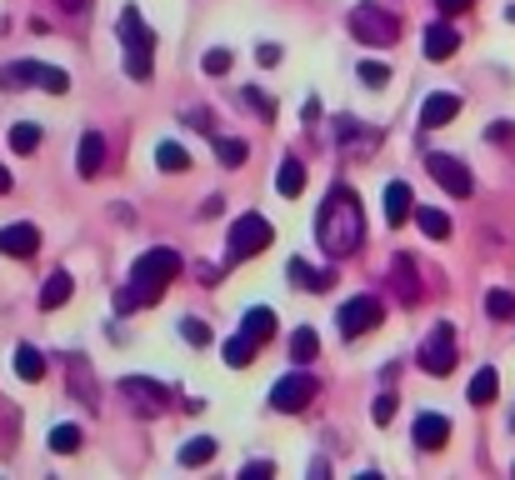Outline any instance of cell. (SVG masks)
<instances>
[{
    "instance_id": "cell-1",
    "label": "cell",
    "mask_w": 515,
    "mask_h": 480,
    "mask_svg": "<svg viewBox=\"0 0 515 480\" xmlns=\"http://www.w3.org/2000/svg\"><path fill=\"white\" fill-rule=\"evenodd\" d=\"M315 240H320V251L336 255V261H345V255H355L365 245V211H361L351 186H336L326 195V205L315 215Z\"/></svg>"
},
{
    "instance_id": "cell-2",
    "label": "cell",
    "mask_w": 515,
    "mask_h": 480,
    "mask_svg": "<svg viewBox=\"0 0 515 480\" xmlns=\"http://www.w3.org/2000/svg\"><path fill=\"white\" fill-rule=\"evenodd\" d=\"M180 276V255L176 251H165V245H155V251L136 255V266H130V280H126V291L115 295V310H145V305H155L165 295V286Z\"/></svg>"
},
{
    "instance_id": "cell-3",
    "label": "cell",
    "mask_w": 515,
    "mask_h": 480,
    "mask_svg": "<svg viewBox=\"0 0 515 480\" xmlns=\"http://www.w3.org/2000/svg\"><path fill=\"white\" fill-rule=\"evenodd\" d=\"M120 46H126V76L130 80H151V70H155V30L140 21L136 5L120 11Z\"/></svg>"
},
{
    "instance_id": "cell-4",
    "label": "cell",
    "mask_w": 515,
    "mask_h": 480,
    "mask_svg": "<svg viewBox=\"0 0 515 480\" xmlns=\"http://www.w3.org/2000/svg\"><path fill=\"white\" fill-rule=\"evenodd\" d=\"M0 86L5 90H26V86H46L51 95H65L71 90V76L61 65H40V61H11L0 65Z\"/></svg>"
},
{
    "instance_id": "cell-5",
    "label": "cell",
    "mask_w": 515,
    "mask_h": 480,
    "mask_svg": "<svg viewBox=\"0 0 515 480\" xmlns=\"http://www.w3.org/2000/svg\"><path fill=\"white\" fill-rule=\"evenodd\" d=\"M276 240V230H270V220L265 215H240L236 226H230V245H226V266H240V261H251V255H261L265 245Z\"/></svg>"
},
{
    "instance_id": "cell-6",
    "label": "cell",
    "mask_w": 515,
    "mask_h": 480,
    "mask_svg": "<svg viewBox=\"0 0 515 480\" xmlns=\"http://www.w3.org/2000/svg\"><path fill=\"white\" fill-rule=\"evenodd\" d=\"M351 30L365 46H395V40H401V21L390 11H380V5H370V0L351 11Z\"/></svg>"
},
{
    "instance_id": "cell-7",
    "label": "cell",
    "mask_w": 515,
    "mask_h": 480,
    "mask_svg": "<svg viewBox=\"0 0 515 480\" xmlns=\"http://www.w3.org/2000/svg\"><path fill=\"white\" fill-rule=\"evenodd\" d=\"M315 395H320V380L305 376V370H295V376H280L276 385H270V405H276L280 416H301Z\"/></svg>"
},
{
    "instance_id": "cell-8",
    "label": "cell",
    "mask_w": 515,
    "mask_h": 480,
    "mask_svg": "<svg viewBox=\"0 0 515 480\" xmlns=\"http://www.w3.org/2000/svg\"><path fill=\"white\" fill-rule=\"evenodd\" d=\"M336 320H340V335L355 341V335H365V330H376L386 320V305H380V295H355V301L340 305Z\"/></svg>"
},
{
    "instance_id": "cell-9",
    "label": "cell",
    "mask_w": 515,
    "mask_h": 480,
    "mask_svg": "<svg viewBox=\"0 0 515 480\" xmlns=\"http://www.w3.org/2000/svg\"><path fill=\"white\" fill-rule=\"evenodd\" d=\"M426 170H430V176H436V186L445 190V195H455V201H465V195L476 190V180H470V170H465V161H455V155H445V151L426 155Z\"/></svg>"
},
{
    "instance_id": "cell-10",
    "label": "cell",
    "mask_w": 515,
    "mask_h": 480,
    "mask_svg": "<svg viewBox=\"0 0 515 480\" xmlns=\"http://www.w3.org/2000/svg\"><path fill=\"white\" fill-rule=\"evenodd\" d=\"M420 370H426V376H451L455 370V330L451 326L430 330V341L420 345Z\"/></svg>"
},
{
    "instance_id": "cell-11",
    "label": "cell",
    "mask_w": 515,
    "mask_h": 480,
    "mask_svg": "<svg viewBox=\"0 0 515 480\" xmlns=\"http://www.w3.org/2000/svg\"><path fill=\"white\" fill-rule=\"evenodd\" d=\"M120 395L136 405L140 416H161L165 401H170V391H165L161 380H151V376H126V380H120Z\"/></svg>"
},
{
    "instance_id": "cell-12",
    "label": "cell",
    "mask_w": 515,
    "mask_h": 480,
    "mask_svg": "<svg viewBox=\"0 0 515 480\" xmlns=\"http://www.w3.org/2000/svg\"><path fill=\"white\" fill-rule=\"evenodd\" d=\"M455 115H461V95H451V90H436V95H426V105H420V126H426V130H440V126H451Z\"/></svg>"
},
{
    "instance_id": "cell-13",
    "label": "cell",
    "mask_w": 515,
    "mask_h": 480,
    "mask_svg": "<svg viewBox=\"0 0 515 480\" xmlns=\"http://www.w3.org/2000/svg\"><path fill=\"white\" fill-rule=\"evenodd\" d=\"M415 445H420V451H440V445L451 441V420L445 416H436V410H426V416H415Z\"/></svg>"
},
{
    "instance_id": "cell-14",
    "label": "cell",
    "mask_w": 515,
    "mask_h": 480,
    "mask_svg": "<svg viewBox=\"0 0 515 480\" xmlns=\"http://www.w3.org/2000/svg\"><path fill=\"white\" fill-rule=\"evenodd\" d=\"M411 215H415V190L405 186V180H390V186H386V220L401 230Z\"/></svg>"
},
{
    "instance_id": "cell-15",
    "label": "cell",
    "mask_w": 515,
    "mask_h": 480,
    "mask_svg": "<svg viewBox=\"0 0 515 480\" xmlns=\"http://www.w3.org/2000/svg\"><path fill=\"white\" fill-rule=\"evenodd\" d=\"M390 291L401 295L405 305L420 301V280H415V261H411V255H395V261H390Z\"/></svg>"
},
{
    "instance_id": "cell-16",
    "label": "cell",
    "mask_w": 515,
    "mask_h": 480,
    "mask_svg": "<svg viewBox=\"0 0 515 480\" xmlns=\"http://www.w3.org/2000/svg\"><path fill=\"white\" fill-rule=\"evenodd\" d=\"M36 245H40V230L36 226H5V230H0V251L15 255V261H30Z\"/></svg>"
},
{
    "instance_id": "cell-17",
    "label": "cell",
    "mask_w": 515,
    "mask_h": 480,
    "mask_svg": "<svg viewBox=\"0 0 515 480\" xmlns=\"http://www.w3.org/2000/svg\"><path fill=\"white\" fill-rule=\"evenodd\" d=\"M101 165H105V136L90 130V136H80V145H76V170L90 180V176H101Z\"/></svg>"
},
{
    "instance_id": "cell-18",
    "label": "cell",
    "mask_w": 515,
    "mask_h": 480,
    "mask_svg": "<svg viewBox=\"0 0 515 480\" xmlns=\"http://www.w3.org/2000/svg\"><path fill=\"white\" fill-rule=\"evenodd\" d=\"M276 190L286 195V201H295V195L305 190V165L295 161V155H286V161H280V170H276Z\"/></svg>"
},
{
    "instance_id": "cell-19",
    "label": "cell",
    "mask_w": 515,
    "mask_h": 480,
    "mask_svg": "<svg viewBox=\"0 0 515 480\" xmlns=\"http://www.w3.org/2000/svg\"><path fill=\"white\" fill-rule=\"evenodd\" d=\"M455 46H461V36H455L451 26H430L426 30V61H451Z\"/></svg>"
},
{
    "instance_id": "cell-20",
    "label": "cell",
    "mask_w": 515,
    "mask_h": 480,
    "mask_svg": "<svg viewBox=\"0 0 515 480\" xmlns=\"http://www.w3.org/2000/svg\"><path fill=\"white\" fill-rule=\"evenodd\" d=\"M240 330H245V335H251V341H270V335H276V310H265V305H255V310H245V316H240Z\"/></svg>"
},
{
    "instance_id": "cell-21",
    "label": "cell",
    "mask_w": 515,
    "mask_h": 480,
    "mask_svg": "<svg viewBox=\"0 0 515 480\" xmlns=\"http://www.w3.org/2000/svg\"><path fill=\"white\" fill-rule=\"evenodd\" d=\"M290 276H295V280H301V286H305V291H315V295H326L330 291V286H336V270H311V266H305V261H290Z\"/></svg>"
},
{
    "instance_id": "cell-22",
    "label": "cell",
    "mask_w": 515,
    "mask_h": 480,
    "mask_svg": "<svg viewBox=\"0 0 515 480\" xmlns=\"http://www.w3.org/2000/svg\"><path fill=\"white\" fill-rule=\"evenodd\" d=\"M71 291H76V280L65 276V270H55V276L46 280V291H40V310H61V305L71 301Z\"/></svg>"
},
{
    "instance_id": "cell-23",
    "label": "cell",
    "mask_w": 515,
    "mask_h": 480,
    "mask_svg": "<svg viewBox=\"0 0 515 480\" xmlns=\"http://www.w3.org/2000/svg\"><path fill=\"white\" fill-rule=\"evenodd\" d=\"M495 395H501V376L490 366H480L476 376H470V405H490Z\"/></svg>"
},
{
    "instance_id": "cell-24",
    "label": "cell",
    "mask_w": 515,
    "mask_h": 480,
    "mask_svg": "<svg viewBox=\"0 0 515 480\" xmlns=\"http://www.w3.org/2000/svg\"><path fill=\"white\" fill-rule=\"evenodd\" d=\"M415 226L426 230L430 240H451V215L436 211V205H420V211H415Z\"/></svg>"
},
{
    "instance_id": "cell-25",
    "label": "cell",
    "mask_w": 515,
    "mask_h": 480,
    "mask_svg": "<svg viewBox=\"0 0 515 480\" xmlns=\"http://www.w3.org/2000/svg\"><path fill=\"white\" fill-rule=\"evenodd\" d=\"M255 351H261V341H251V335L240 330L236 341H226V366H230V370H245V366L255 360Z\"/></svg>"
},
{
    "instance_id": "cell-26",
    "label": "cell",
    "mask_w": 515,
    "mask_h": 480,
    "mask_svg": "<svg viewBox=\"0 0 515 480\" xmlns=\"http://www.w3.org/2000/svg\"><path fill=\"white\" fill-rule=\"evenodd\" d=\"M15 376H21V380H40V376H46V355H40L36 345H21V351H15Z\"/></svg>"
},
{
    "instance_id": "cell-27",
    "label": "cell",
    "mask_w": 515,
    "mask_h": 480,
    "mask_svg": "<svg viewBox=\"0 0 515 480\" xmlns=\"http://www.w3.org/2000/svg\"><path fill=\"white\" fill-rule=\"evenodd\" d=\"M315 355H320V341H315V330L301 326L295 335H290V360H301V366H311Z\"/></svg>"
},
{
    "instance_id": "cell-28",
    "label": "cell",
    "mask_w": 515,
    "mask_h": 480,
    "mask_svg": "<svg viewBox=\"0 0 515 480\" xmlns=\"http://www.w3.org/2000/svg\"><path fill=\"white\" fill-rule=\"evenodd\" d=\"M205 460H215V441H211V435H195V441L180 445V466H205Z\"/></svg>"
},
{
    "instance_id": "cell-29",
    "label": "cell",
    "mask_w": 515,
    "mask_h": 480,
    "mask_svg": "<svg viewBox=\"0 0 515 480\" xmlns=\"http://www.w3.org/2000/svg\"><path fill=\"white\" fill-rule=\"evenodd\" d=\"M245 140H236V136H215V161L220 165H245Z\"/></svg>"
},
{
    "instance_id": "cell-30",
    "label": "cell",
    "mask_w": 515,
    "mask_h": 480,
    "mask_svg": "<svg viewBox=\"0 0 515 480\" xmlns=\"http://www.w3.org/2000/svg\"><path fill=\"white\" fill-rule=\"evenodd\" d=\"M155 161H161V170H176V176H180V170H190V155L180 151L176 140H161V145H155Z\"/></svg>"
},
{
    "instance_id": "cell-31",
    "label": "cell",
    "mask_w": 515,
    "mask_h": 480,
    "mask_svg": "<svg viewBox=\"0 0 515 480\" xmlns=\"http://www.w3.org/2000/svg\"><path fill=\"white\" fill-rule=\"evenodd\" d=\"M36 145H40V126H30V120H26V126L11 130V151H15V155H30Z\"/></svg>"
},
{
    "instance_id": "cell-32",
    "label": "cell",
    "mask_w": 515,
    "mask_h": 480,
    "mask_svg": "<svg viewBox=\"0 0 515 480\" xmlns=\"http://www.w3.org/2000/svg\"><path fill=\"white\" fill-rule=\"evenodd\" d=\"M486 316L511 320V316H515V295H511V291H490V295H486Z\"/></svg>"
},
{
    "instance_id": "cell-33",
    "label": "cell",
    "mask_w": 515,
    "mask_h": 480,
    "mask_svg": "<svg viewBox=\"0 0 515 480\" xmlns=\"http://www.w3.org/2000/svg\"><path fill=\"white\" fill-rule=\"evenodd\" d=\"M51 451H61V455L80 451V430H76V426H55V430H51Z\"/></svg>"
},
{
    "instance_id": "cell-34",
    "label": "cell",
    "mask_w": 515,
    "mask_h": 480,
    "mask_svg": "<svg viewBox=\"0 0 515 480\" xmlns=\"http://www.w3.org/2000/svg\"><path fill=\"white\" fill-rule=\"evenodd\" d=\"M180 335H186L190 345H211V326H205V320H195V316L180 320Z\"/></svg>"
},
{
    "instance_id": "cell-35",
    "label": "cell",
    "mask_w": 515,
    "mask_h": 480,
    "mask_svg": "<svg viewBox=\"0 0 515 480\" xmlns=\"http://www.w3.org/2000/svg\"><path fill=\"white\" fill-rule=\"evenodd\" d=\"M240 101L251 105L255 115H265V120H276V105H270V95H261V90H240Z\"/></svg>"
},
{
    "instance_id": "cell-36",
    "label": "cell",
    "mask_w": 515,
    "mask_h": 480,
    "mask_svg": "<svg viewBox=\"0 0 515 480\" xmlns=\"http://www.w3.org/2000/svg\"><path fill=\"white\" fill-rule=\"evenodd\" d=\"M361 80H365V86H370V90H380V86H386V80H390V70H386V65H380V61H361Z\"/></svg>"
},
{
    "instance_id": "cell-37",
    "label": "cell",
    "mask_w": 515,
    "mask_h": 480,
    "mask_svg": "<svg viewBox=\"0 0 515 480\" xmlns=\"http://www.w3.org/2000/svg\"><path fill=\"white\" fill-rule=\"evenodd\" d=\"M370 416H376V426H390L395 420V395H376V405H370Z\"/></svg>"
},
{
    "instance_id": "cell-38",
    "label": "cell",
    "mask_w": 515,
    "mask_h": 480,
    "mask_svg": "<svg viewBox=\"0 0 515 480\" xmlns=\"http://www.w3.org/2000/svg\"><path fill=\"white\" fill-rule=\"evenodd\" d=\"M205 70H211V76H226V70H230V51H205Z\"/></svg>"
},
{
    "instance_id": "cell-39",
    "label": "cell",
    "mask_w": 515,
    "mask_h": 480,
    "mask_svg": "<svg viewBox=\"0 0 515 480\" xmlns=\"http://www.w3.org/2000/svg\"><path fill=\"white\" fill-rule=\"evenodd\" d=\"M240 476H245V480H265V476H276V466H270V460H255V466H245Z\"/></svg>"
},
{
    "instance_id": "cell-40",
    "label": "cell",
    "mask_w": 515,
    "mask_h": 480,
    "mask_svg": "<svg viewBox=\"0 0 515 480\" xmlns=\"http://www.w3.org/2000/svg\"><path fill=\"white\" fill-rule=\"evenodd\" d=\"M440 5V15H461V11H470V0H436Z\"/></svg>"
},
{
    "instance_id": "cell-41",
    "label": "cell",
    "mask_w": 515,
    "mask_h": 480,
    "mask_svg": "<svg viewBox=\"0 0 515 480\" xmlns=\"http://www.w3.org/2000/svg\"><path fill=\"white\" fill-rule=\"evenodd\" d=\"M195 276H201V286H215V280H220V266H205V261H201V266H195Z\"/></svg>"
},
{
    "instance_id": "cell-42",
    "label": "cell",
    "mask_w": 515,
    "mask_h": 480,
    "mask_svg": "<svg viewBox=\"0 0 515 480\" xmlns=\"http://www.w3.org/2000/svg\"><path fill=\"white\" fill-rule=\"evenodd\" d=\"M255 61H261V65H276V61H280V46H261V51H255Z\"/></svg>"
},
{
    "instance_id": "cell-43",
    "label": "cell",
    "mask_w": 515,
    "mask_h": 480,
    "mask_svg": "<svg viewBox=\"0 0 515 480\" xmlns=\"http://www.w3.org/2000/svg\"><path fill=\"white\" fill-rule=\"evenodd\" d=\"M220 211H226V201H220V195H211V201L201 205V215H205V220H211V215H220Z\"/></svg>"
},
{
    "instance_id": "cell-44",
    "label": "cell",
    "mask_w": 515,
    "mask_h": 480,
    "mask_svg": "<svg viewBox=\"0 0 515 480\" xmlns=\"http://www.w3.org/2000/svg\"><path fill=\"white\" fill-rule=\"evenodd\" d=\"M55 5H61V11H71V15H76V11H86L90 0H55Z\"/></svg>"
},
{
    "instance_id": "cell-45",
    "label": "cell",
    "mask_w": 515,
    "mask_h": 480,
    "mask_svg": "<svg viewBox=\"0 0 515 480\" xmlns=\"http://www.w3.org/2000/svg\"><path fill=\"white\" fill-rule=\"evenodd\" d=\"M11 186H15V180H11V170L0 165V195H11Z\"/></svg>"
},
{
    "instance_id": "cell-46",
    "label": "cell",
    "mask_w": 515,
    "mask_h": 480,
    "mask_svg": "<svg viewBox=\"0 0 515 480\" xmlns=\"http://www.w3.org/2000/svg\"><path fill=\"white\" fill-rule=\"evenodd\" d=\"M505 21H515V5H511V11H505Z\"/></svg>"
}]
</instances>
